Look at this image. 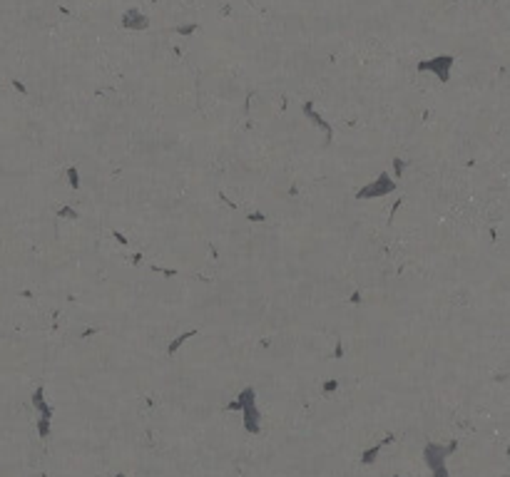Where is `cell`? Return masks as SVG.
<instances>
[{
	"instance_id": "30bf717a",
	"label": "cell",
	"mask_w": 510,
	"mask_h": 477,
	"mask_svg": "<svg viewBox=\"0 0 510 477\" xmlns=\"http://www.w3.org/2000/svg\"><path fill=\"white\" fill-rule=\"evenodd\" d=\"M396 477H401V475H396Z\"/></svg>"
},
{
	"instance_id": "3957f363",
	"label": "cell",
	"mask_w": 510,
	"mask_h": 477,
	"mask_svg": "<svg viewBox=\"0 0 510 477\" xmlns=\"http://www.w3.org/2000/svg\"><path fill=\"white\" fill-rule=\"evenodd\" d=\"M393 192V182L388 179V174H381V179H376V184H368L359 192V199H366V197H381V194H388Z\"/></svg>"
},
{
	"instance_id": "6da1fadb",
	"label": "cell",
	"mask_w": 510,
	"mask_h": 477,
	"mask_svg": "<svg viewBox=\"0 0 510 477\" xmlns=\"http://www.w3.org/2000/svg\"><path fill=\"white\" fill-rule=\"evenodd\" d=\"M254 395H257L254 388H244L241 395H239V400H236V408L244 412V427H246L251 435H257V432L262 430V425H259V410H257Z\"/></svg>"
},
{
	"instance_id": "7a4b0ae2",
	"label": "cell",
	"mask_w": 510,
	"mask_h": 477,
	"mask_svg": "<svg viewBox=\"0 0 510 477\" xmlns=\"http://www.w3.org/2000/svg\"><path fill=\"white\" fill-rule=\"evenodd\" d=\"M448 455H450V452H448V447H443V445H436V442L426 445L423 457H426V465L431 467L433 477H448V470H445V457H448Z\"/></svg>"
},
{
	"instance_id": "52a82bcc",
	"label": "cell",
	"mask_w": 510,
	"mask_h": 477,
	"mask_svg": "<svg viewBox=\"0 0 510 477\" xmlns=\"http://www.w3.org/2000/svg\"><path fill=\"white\" fill-rule=\"evenodd\" d=\"M187 338H192V333H184L182 338H177V341H174V343H172V345H169V353H174V350H177V348H179L182 343L187 341Z\"/></svg>"
},
{
	"instance_id": "5b68a950",
	"label": "cell",
	"mask_w": 510,
	"mask_h": 477,
	"mask_svg": "<svg viewBox=\"0 0 510 477\" xmlns=\"http://www.w3.org/2000/svg\"><path fill=\"white\" fill-rule=\"evenodd\" d=\"M125 25H127V28H147V18L140 15L137 10H130V13L125 15Z\"/></svg>"
},
{
	"instance_id": "9c48e42d",
	"label": "cell",
	"mask_w": 510,
	"mask_h": 477,
	"mask_svg": "<svg viewBox=\"0 0 510 477\" xmlns=\"http://www.w3.org/2000/svg\"><path fill=\"white\" fill-rule=\"evenodd\" d=\"M117 477H125V475H117Z\"/></svg>"
},
{
	"instance_id": "8992f818",
	"label": "cell",
	"mask_w": 510,
	"mask_h": 477,
	"mask_svg": "<svg viewBox=\"0 0 510 477\" xmlns=\"http://www.w3.org/2000/svg\"><path fill=\"white\" fill-rule=\"evenodd\" d=\"M388 442H391V437H386L383 442H378V445H373L371 450H366V452H364V457H361V462H364V465H368V462H373V460H376V455H378V452L383 450V445H388Z\"/></svg>"
},
{
	"instance_id": "277c9868",
	"label": "cell",
	"mask_w": 510,
	"mask_h": 477,
	"mask_svg": "<svg viewBox=\"0 0 510 477\" xmlns=\"http://www.w3.org/2000/svg\"><path fill=\"white\" fill-rule=\"evenodd\" d=\"M450 65H453V58H438V60H431V63H423L421 70H433V72H438V77L445 82Z\"/></svg>"
},
{
	"instance_id": "ba28073f",
	"label": "cell",
	"mask_w": 510,
	"mask_h": 477,
	"mask_svg": "<svg viewBox=\"0 0 510 477\" xmlns=\"http://www.w3.org/2000/svg\"><path fill=\"white\" fill-rule=\"evenodd\" d=\"M336 388H339V383H336V380H326V383H324V393H334Z\"/></svg>"
}]
</instances>
